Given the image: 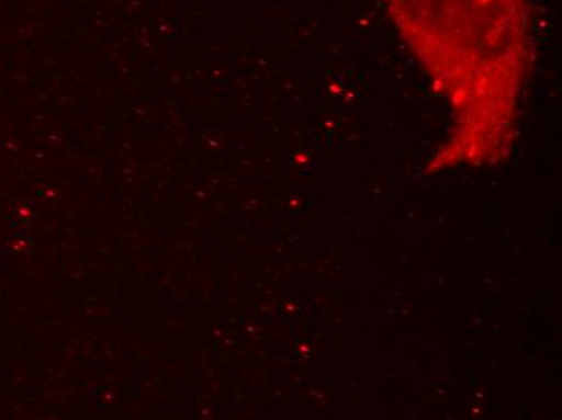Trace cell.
<instances>
[{"mask_svg": "<svg viewBox=\"0 0 562 420\" xmlns=\"http://www.w3.org/2000/svg\"><path fill=\"white\" fill-rule=\"evenodd\" d=\"M394 30L454 115L450 138L425 169L492 166L516 138L532 65L527 0H383Z\"/></svg>", "mask_w": 562, "mask_h": 420, "instance_id": "6da1fadb", "label": "cell"}]
</instances>
